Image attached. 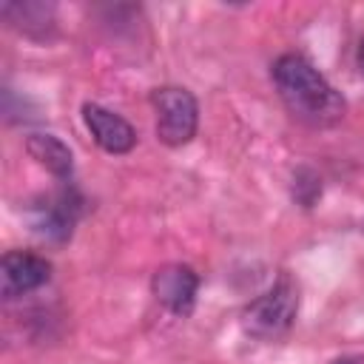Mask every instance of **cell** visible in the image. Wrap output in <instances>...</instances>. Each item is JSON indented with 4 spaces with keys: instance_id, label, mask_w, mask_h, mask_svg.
<instances>
[{
    "instance_id": "cell-1",
    "label": "cell",
    "mask_w": 364,
    "mask_h": 364,
    "mask_svg": "<svg viewBox=\"0 0 364 364\" xmlns=\"http://www.w3.org/2000/svg\"><path fill=\"white\" fill-rule=\"evenodd\" d=\"M273 82L287 111L307 125L327 128L344 117L341 94L299 54H282L273 63Z\"/></svg>"
},
{
    "instance_id": "cell-2",
    "label": "cell",
    "mask_w": 364,
    "mask_h": 364,
    "mask_svg": "<svg viewBox=\"0 0 364 364\" xmlns=\"http://www.w3.org/2000/svg\"><path fill=\"white\" fill-rule=\"evenodd\" d=\"M296 313H299V284L287 273H282L267 293L250 301V307L245 310V324L253 336L276 338L290 330Z\"/></svg>"
},
{
    "instance_id": "cell-3",
    "label": "cell",
    "mask_w": 364,
    "mask_h": 364,
    "mask_svg": "<svg viewBox=\"0 0 364 364\" xmlns=\"http://www.w3.org/2000/svg\"><path fill=\"white\" fill-rule=\"evenodd\" d=\"M151 102L156 111V136L165 145L179 148L193 139L199 122V105L188 88H176V85L156 88L151 94Z\"/></svg>"
},
{
    "instance_id": "cell-4",
    "label": "cell",
    "mask_w": 364,
    "mask_h": 364,
    "mask_svg": "<svg viewBox=\"0 0 364 364\" xmlns=\"http://www.w3.org/2000/svg\"><path fill=\"white\" fill-rule=\"evenodd\" d=\"M48 279H51V262L37 253L9 250L0 259V290L6 299L26 296V293L43 287Z\"/></svg>"
},
{
    "instance_id": "cell-5",
    "label": "cell",
    "mask_w": 364,
    "mask_h": 364,
    "mask_svg": "<svg viewBox=\"0 0 364 364\" xmlns=\"http://www.w3.org/2000/svg\"><path fill=\"white\" fill-rule=\"evenodd\" d=\"M151 290L162 307H168L176 316H188L193 310V301H196L199 276L188 264H165L154 273Z\"/></svg>"
},
{
    "instance_id": "cell-6",
    "label": "cell",
    "mask_w": 364,
    "mask_h": 364,
    "mask_svg": "<svg viewBox=\"0 0 364 364\" xmlns=\"http://www.w3.org/2000/svg\"><path fill=\"white\" fill-rule=\"evenodd\" d=\"M82 119H85V128L91 131L94 142L108 154H128L136 145V131L131 128V122L97 102L82 105Z\"/></svg>"
},
{
    "instance_id": "cell-7",
    "label": "cell",
    "mask_w": 364,
    "mask_h": 364,
    "mask_svg": "<svg viewBox=\"0 0 364 364\" xmlns=\"http://www.w3.org/2000/svg\"><path fill=\"white\" fill-rule=\"evenodd\" d=\"M80 205H82V199L77 196V191H74L71 185H68V188H60L46 205L37 208V222H34V228H37L43 236H48V239L63 242V239L71 236V228H74V222H77V216H80Z\"/></svg>"
},
{
    "instance_id": "cell-8",
    "label": "cell",
    "mask_w": 364,
    "mask_h": 364,
    "mask_svg": "<svg viewBox=\"0 0 364 364\" xmlns=\"http://www.w3.org/2000/svg\"><path fill=\"white\" fill-rule=\"evenodd\" d=\"M26 151L48 171L54 173L60 182H68L71 179V171H74V156L68 151V145L63 139H57L54 134H31L26 139Z\"/></svg>"
},
{
    "instance_id": "cell-9",
    "label": "cell",
    "mask_w": 364,
    "mask_h": 364,
    "mask_svg": "<svg viewBox=\"0 0 364 364\" xmlns=\"http://www.w3.org/2000/svg\"><path fill=\"white\" fill-rule=\"evenodd\" d=\"M358 68H361V74H364V40H361V46H358Z\"/></svg>"
}]
</instances>
